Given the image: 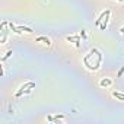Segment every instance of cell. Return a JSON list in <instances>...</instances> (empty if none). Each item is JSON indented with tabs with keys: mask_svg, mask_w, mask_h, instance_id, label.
<instances>
[{
	"mask_svg": "<svg viewBox=\"0 0 124 124\" xmlns=\"http://www.w3.org/2000/svg\"><path fill=\"white\" fill-rule=\"evenodd\" d=\"M102 54L98 48H91L89 53L83 57V63H85V67L91 72H96V70L101 69V64H102Z\"/></svg>",
	"mask_w": 124,
	"mask_h": 124,
	"instance_id": "obj_1",
	"label": "cell"
},
{
	"mask_svg": "<svg viewBox=\"0 0 124 124\" xmlns=\"http://www.w3.org/2000/svg\"><path fill=\"white\" fill-rule=\"evenodd\" d=\"M31 86H35V83H34V82H26L25 85H22V86L19 88V91L16 92V96H21L22 94H29L32 89H28V88H31Z\"/></svg>",
	"mask_w": 124,
	"mask_h": 124,
	"instance_id": "obj_2",
	"label": "cell"
},
{
	"mask_svg": "<svg viewBox=\"0 0 124 124\" xmlns=\"http://www.w3.org/2000/svg\"><path fill=\"white\" fill-rule=\"evenodd\" d=\"M111 85H112V80L110 77H105V79L99 80V86H102V88H110Z\"/></svg>",
	"mask_w": 124,
	"mask_h": 124,
	"instance_id": "obj_3",
	"label": "cell"
},
{
	"mask_svg": "<svg viewBox=\"0 0 124 124\" xmlns=\"http://www.w3.org/2000/svg\"><path fill=\"white\" fill-rule=\"evenodd\" d=\"M37 42H40V41H44L42 44H47V45H51V40L50 38H47V37H38L37 40H35Z\"/></svg>",
	"mask_w": 124,
	"mask_h": 124,
	"instance_id": "obj_4",
	"label": "cell"
},
{
	"mask_svg": "<svg viewBox=\"0 0 124 124\" xmlns=\"http://www.w3.org/2000/svg\"><path fill=\"white\" fill-rule=\"evenodd\" d=\"M112 96H114L115 99L124 101V94H123V92H112Z\"/></svg>",
	"mask_w": 124,
	"mask_h": 124,
	"instance_id": "obj_5",
	"label": "cell"
},
{
	"mask_svg": "<svg viewBox=\"0 0 124 124\" xmlns=\"http://www.w3.org/2000/svg\"><path fill=\"white\" fill-rule=\"evenodd\" d=\"M18 29H19V31H24V32H26V34H32V32H34L31 28H26V26H19Z\"/></svg>",
	"mask_w": 124,
	"mask_h": 124,
	"instance_id": "obj_6",
	"label": "cell"
}]
</instances>
